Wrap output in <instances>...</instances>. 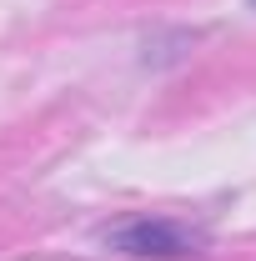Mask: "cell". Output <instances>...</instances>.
<instances>
[{"label": "cell", "mask_w": 256, "mask_h": 261, "mask_svg": "<svg viewBox=\"0 0 256 261\" xmlns=\"http://www.w3.org/2000/svg\"><path fill=\"white\" fill-rule=\"evenodd\" d=\"M100 241H106V251L131 261H186L206 251V231L186 226L176 216H126L100 231Z\"/></svg>", "instance_id": "obj_1"}, {"label": "cell", "mask_w": 256, "mask_h": 261, "mask_svg": "<svg viewBox=\"0 0 256 261\" xmlns=\"http://www.w3.org/2000/svg\"><path fill=\"white\" fill-rule=\"evenodd\" d=\"M246 5H251V10H256V0H246Z\"/></svg>", "instance_id": "obj_2"}]
</instances>
